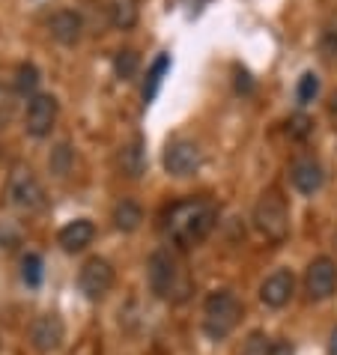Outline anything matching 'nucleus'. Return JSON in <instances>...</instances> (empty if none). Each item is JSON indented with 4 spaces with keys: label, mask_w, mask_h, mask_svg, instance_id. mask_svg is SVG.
Instances as JSON below:
<instances>
[{
    "label": "nucleus",
    "mask_w": 337,
    "mask_h": 355,
    "mask_svg": "<svg viewBox=\"0 0 337 355\" xmlns=\"http://www.w3.org/2000/svg\"><path fill=\"white\" fill-rule=\"evenodd\" d=\"M215 221H218L215 203L203 200V197H191V200L173 203L167 209L162 227H164V236L176 248H194V245H200L215 230Z\"/></svg>",
    "instance_id": "1"
},
{
    "label": "nucleus",
    "mask_w": 337,
    "mask_h": 355,
    "mask_svg": "<svg viewBox=\"0 0 337 355\" xmlns=\"http://www.w3.org/2000/svg\"><path fill=\"white\" fill-rule=\"evenodd\" d=\"M146 278H150L153 293L158 299H167V302H182L188 295V290H191L185 266L180 263V257H176L171 248L153 251L150 263H146Z\"/></svg>",
    "instance_id": "2"
},
{
    "label": "nucleus",
    "mask_w": 337,
    "mask_h": 355,
    "mask_svg": "<svg viewBox=\"0 0 337 355\" xmlns=\"http://www.w3.org/2000/svg\"><path fill=\"white\" fill-rule=\"evenodd\" d=\"M242 302L230 290H215L203 302V329L212 340H224L242 320Z\"/></svg>",
    "instance_id": "3"
},
{
    "label": "nucleus",
    "mask_w": 337,
    "mask_h": 355,
    "mask_svg": "<svg viewBox=\"0 0 337 355\" xmlns=\"http://www.w3.org/2000/svg\"><path fill=\"white\" fill-rule=\"evenodd\" d=\"M254 227L266 239L284 242L290 233V209H286L284 197L277 191H266L254 206Z\"/></svg>",
    "instance_id": "4"
},
{
    "label": "nucleus",
    "mask_w": 337,
    "mask_h": 355,
    "mask_svg": "<svg viewBox=\"0 0 337 355\" xmlns=\"http://www.w3.org/2000/svg\"><path fill=\"white\" fill-rule=\"evenodd\" d=\"M6 194H9V203L21 212H39L45 206V189L42 182L36 180V173L24 164H15L12 167V176H9V185H6Z\"/></svg>",
    "instance_id": "5"
},
{
    "label": "nucleus",
    "mask_w": 337,
    "mask_h": 355,
    "mask_svg": "<svg viewBox=\"0 0 337 355\" xmlns=\"http://www.w3.org/2000/svg\"><path fill=\"white\" fill-rule=\"evenodd\" d=\"M114 278H116L114 266L107 263L105 257H90L81 266V272H78V287H81V293L90 302H98V299H105V295L111 293Z\"/></svg>",
    "instance_id": "6"
},
{
    "label": "nucleus",
    "mask_w": 337,
    "mask_h": 355,
    "mask_svg": "<svg viewBox=\"0 0 337 355\" xmlns=\"http://www.w3.org/2000/svg\"><path fill=\"white\" fill-rule=\"evenodd\" d=\"M57 114H60V102L51 93H36L31 102H27V114H24V129L33 137H48L57 123Z\"/></svg>",
    "instance_id": "7"
},
{
    "label": "nucleus",
    "mask_w": 337,
    "mask_h": 355,
    "mask_svg": "<svg viewBox=\"0 0 337 355\" xmlns=\"http://www.w3.org/2000/svg\"><path fill=\"white\" fill-rule=\"evenodd\" d=\"M304 290L313 302L331 299L337 293V263L331 257L311 260V266H307V272H304Z\"/></svg>",
    "instance_id": "8"
},
{
    "label": "nucleus",
    "mask_w": 337,
    "mask_h": 355,
    "mask_svg": "<svg viewBox=\"0 0 337 355\" xmlns=\"http://www.w3.org/2000/svg\"><path fill=\"white\" fill-rule=\"evenodd\" d=\"M164 171L171 176H194L197 171H200V146H197L194 141H173L167 144L164 150Z\"/></svg>",
    "instance_id": "9"
},
{
    "label": "nucleus",
    "mask_w": 337,
    "mask_h": 355,
    "mask_svg": "<svg viewBox=\"0 0 337 355\" xmlns=\"http://www.w3.org/2000/svg\"><path fill=\"white\" fill-rule=\"evenodd\" d=\"M66 340V325L57 313H42L31 325V343L39 352H57Z\"/></svg>",
    "instance_id": "10"
},
{
    "label": "nucleus",
    "mask_w": 337,
    "mask_h": 355,
    "mask_svg": "<svg viewBox=\"0 0 337 355\" xmlns=\"http://www.w3.org/2000/svg\"><path fill=\"white\" fill-rule=\"evenodd\" d=\"M293 293H295V278H293V272H290V269H277V272H272L269 278L263 281V287H260V302L266 304V308H272V311H281L284 304H290Z\"/></svg>",
    "instance_id": "11"
},
{
    "label": "nucleus",
    "mask_w": 337,
    "mask_h": 355,
    "mask_svg": "<svg viewBox=\"0 0 337 355\" xmlns=\"http://www.w3.org/2000/svg\"><path fill=\"white\" fill-rule=\"evenodd\" d=\"M290 180H293V189L304 194V197H313L316 191L325 185V173H322V164L313 162V159H299L290 171Z\"/></svg>",
    "instance_id": "12"
},
{
    "label": "nucleus",
    "mask_w": 337,
    "mask_h": 355,
    "mask_svg": "<svg viewBox=\"0 0 337 355\" xmlns=\"http://www.w3.org/2000/svg\"><path fill=\"white\" fill-rule=\"evenodd\" d=\"M93 239H96V224L90 218H75L57 233V242H60L66 254H81L87 245H93Z\"/></svg>",
    "instance_id": "13"
},
{
    "label": "nucleus",
    "mask_w": 337,
    "mask_h": 355,
    "mask_svg": "<svg viewBox=\"0 0 337 355\" xmlns=\"http://www.w3.org/2000/svg\"><path fill=\"white\" fill-rule=\"evenodd\" d=\"M48 31L57 39L60 45H78L81 42V31H84V21L75 9H60V12L51 15L48 21Z\"/></svg>",
    "instance_id": "14"
},
{
    "label": "nucleus",
    "mask_w": 337,
    "mask_h": 355,
    "mask_svg": "<svg viewBox=\"0 0 337 355\" xmlns=\"http://www.w3.org/2000/svg\"><path fill=\"white\" fill-rule=\"evenodd\" d=\"M120 171L128 176V180H137L146 171V150H144V137L135 135L123 150H120Z\"/></svg>",
    "instance_id": "15"
},
{
    "label": "nucleus",
    "mask_w": 337,
    "mask_h": 355,
    "mask_svg": "<svg viewBox=\"0 0 337 355\" xmlns=\"http://www.w3.org/2000/svg\"><path fill=\"white\" fill-rule=\"evenodd\" d=\"M111 221L116 230H123V233H135L137 227L144 224V209H141V203H135V200H120L114 206V212H111Z\"/></svg>",
    "instance_id": "16"
},
{
    "label": "nucleus",
    "mask_w": 337,
    "mask_h": 355,
    "mask_svg": "<svg viewBox=\"0 0 337 355\" xmlns=\"http://www.w3.org/2000/svg\"><path fill=\"white\" fill-rule=\"evenodd\" d=\"M167 69H171V54H158L153 60V66H150V72H146V81H144V102L146 105L158 96V87H162Z\"/></svg>",
    "instance_id": "17"
},
{
    "label": "nucleus",
    "mask_w": 337,
    "mask_h": 355,
    "mask_svg": "<svg viewBox=\"0 0 337 355\" xmlns=\"http://www.w3.org/2000/svg\"><path fill=\"white\" fill-rule=\"evenodd\" d=\"M107 12H111V24L116 31H132L137 24V0H111Z\"/></svg>",
    "instance_id": "18"
},
{
    "label": "nucleus",
    "mask_w": 337,
    "mask_h": 355,
    "mask_svg": "<svg viewBox=\"0 0 337 355\" xmlns=\"http://www.w3.org/2000/svg\"><path fill=\"white\" fill-rule=\"evenodd\" d=\"M137 69H141V57L132 48H123V51H116L114 57V75L120 78V81H132L137 75Z\"/></svg>",
    "instance_id": "19"
},
{
    "label": "nucleus",
    "mask_w": 337,
    "mask_h": 355,
    "mask_svg": "<svg viewBox=\"0 0 337 355\" xmlns=\"http://www.w3.org/2000/svg\"><path fill=\"white\" fill-rule=\"evenodd\" d=\"M36 87H39V69L33 63H21L15 72V90L21 96H36Z\"/></svg>",
    "instance_id": "20"
},
{
    "label": "nucleus",
    "mask_w": 337,
    "mask_h": 355,
    "mask_svg": "<svg viewBox=\"0 0 337 355\" xmlns=\"http://www.w3.org/2000/svg\"><path fill=\"white\" fill-rule=\"evenodd\" d=\"M21 278L27 287H39L42 284V257L39 254H24L21 257Z\"/></svg>",
    "instance_id": "21"
},
{
    "label": "nucleus",
    "mask_w": 337,
    "mask_h": 355,
    "mask_svg": "<svg viewBox=\"0 0 337 355\" xmlns=\"http://www.w3.org/2000/svg\"><path fill=\"white\" fill-rule=\"evenodd\" d=\"M316 96H320V75L304 72L299 78V87H295V98H299V105H311Z\"/></svg>",
    "instance_id": "22"
},
{
    "label": "nucleus",
    "mask_w": 337,
    "mask_h": 355,
    "mask_svg": "<svg viewBox=\"0 0 337 355\" xmlns=\"http://www.w3.org/2000/svg\"><path fill=\"white\" fill-rule=\"evenodd\" d=\"M272 349H275V343L263 331H251L242 347V355H272Z\"/></svg>",
    "instance_id": "23"
},
{
    "label": "nucleus",
    "mask_w": 337,
    "mask_h": 355,
    "mask_svg": "<svg viewBox=\"0 0 337 355\" xmlns=\"http://www.w3.org/2000/svg\"><path fill=\"white\" fill-rule=\"evenodd\" d=\"M286 132H290V137H295V141H304V137L313 132V120L307 114H295V116H290V123H286Z\"/></svg>",
    "instance_id": "24"
},
{
    "label": "nucleus",
    "mask_w": 337,
    "mask_h": 355,
    "mask_svg": "<svg viewBox=\"0 0 337 355\" xmlns=\"http://www.w3.org/2000/svg\"><path fill=\"white\" fill-rule=\"evenodd\" d=\"M69 162H72V153H69L66 144H60V146L54 150V155H51V162H48V164H51V171H54L57 176H66V173H69Z\"/></svg>",
    "instance_id": "25"
},
{
    "label": "nucleus",
    "mask_w": 337,
    "mask_h": 355,
    "mask_svg": "<svg viewBox=\"0 0 337 355\" xmlns=\"http://www.w3.org/2000/svg\"><path fill=\"white\" fill-rule=\"evenodd\" d=\"M322 54L329 57V60H334V57H337V33H325V39H322Z\"/></svg>",
    "instance_id": "26"
},
{
    "label": "nucleus",
    "mask_w": 337,
    "mask_h": 355,
    "mask_svg": "<svg viewBox=\"0 0 337 355\" xmlns=\"http://www.w3.org/2000/svg\"><path fill=\"white\" fill-rule=\"evenodd\" d=\"M251 75H248V72H236V90H239V93H251Z\"/></svg>",
    "instance_id": "27"
},
{
    "label": "nucleus",
    "mask_w": 337,
    "mask_h": 355,
    "mask_svg": "<svg viewBox=\"0 0 337 355\" xmlns=\"http://www.w3.org/2000/svg\"><path fill=\"white\" fill-rule=\"evenodd\" d=\"M272 355H293V347H290V343H275Z\"/></svg>",
    "instance_id": "28"
},
{
    "label": "nucleus",
    "mask_w": 337,
    "mask_h": 355,
    "mask_svg": "<svg viewBox=\"0 0 337 355\" xmlns=\"http://www.w3.org/2000/svg\"><path fill=\"white\" fill-rule=\"evenodd\" d=\"M329 355H337V329L331 331V338H329Z\"/></svg>",
    "instance_id": "29"
}]
</instances>
